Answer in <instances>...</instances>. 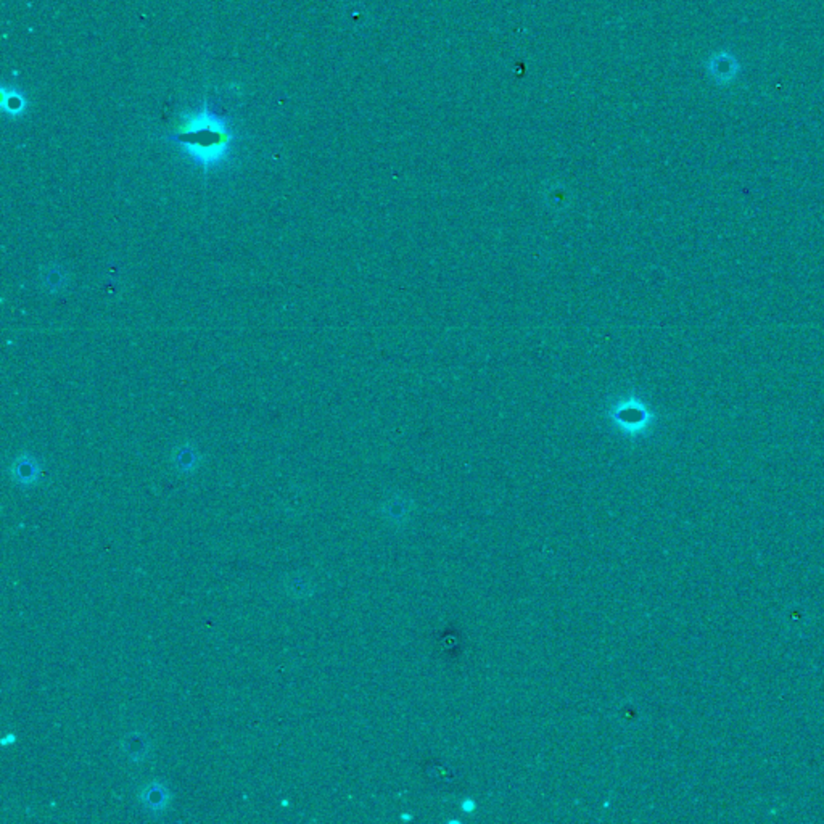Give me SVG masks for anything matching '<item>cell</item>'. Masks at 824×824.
I'll use <instances>...</instances> for the list:
<instances>
[{
    "mask_svg": "<svg viewBox=\"0 0 824 824\" xmlns=\"http://www.w3.org/2000/svg\"><path fill=\"white\" fill-rule=\"evenodd\" d=\"M168 140L181 147L194 163L206 171L229 157L234 133L229 118L205 101L200 110L184 113L181 124L174 134L168 135Z\"/></svg>",
    "mask_w": 824,
    "mask_h": 824,
    "instance_id": "obj_1",
    "label": "cell"
},
{
    "mask_svg": "<svg viewBox=\"0 0 824 824\" xmlns=\"http://www.w3.org/2000/svg\"><path fill=\"white\" fill-rule=\"evenodd\" d=\"M140 803L148 811H163L169 803V791L160 782H150L140 792Z\"/></svg>",
    "mask_w": 824,
    "mask_h": 824,
    "instance_id": "obj_2",
    "label": "cell"
},
{
    "mask_svg": "<svg viewBox=\"0 0 824 824\" xmlns=\"http://www.w3.org/2000/svg\"><path fill=\"white\" fill-rule=\"evenodd\" d=\"M123 750L130 762H143L150 752V742L142 733L128 734L123 742Z\"/></svg>",
    "mask_w": 824,
    "mask_h": 824,
    "instance_id": "obj_3",
    "label": "cell"
},
{
    "mask_svg": "<svg viewBox=\"0 0 824 824\" xmlns=\"http://www.w3.org/2000/svg\"><path fill=\"white\" fill-rule=\"evenodd\" d=\"M38 475H39V467L31 457H21L15 462L13 477H15L16 481L23 483V485H29V483L38 480Z\"/></svg>",
    "mask_w": 824,
    "mask_h": 824,
    "instance_id": "obj_4",
    "label": "cell"
},
{
    "mask_svg": "<svg viewBox=\"0 0 824 824\" xmlns=\"http://www.w3.org/2000/svg\"><path fill=\"white\" fill-rule=\"evenodd\" d=\"M2 110L5 113H9V115H20V113L25 110L26 106V100L23 97V94H20L15 89H11L9 91L7 87H2Z\"/></svg>",
    "mask_w": 824,
    "mask_h": 824,
    "instance_id": "obj_5",
    "label": "cell"
},
{
    "mask_svg": "<svg viewBox=\"0 0 824 824\" xmlns=\"http://www.w3.org/2000/svg\"><path fill=\"white\" fill-rule=\"evenodd\" d=\"M285 588H286V591H289V594L295 596V597H303V596L309 594V584L306 580H303V577H300V575L290 577L289 580H286Z\"/></svg>",
    "mask_w": 824,
    "mask_h": 824,
    "instance_id": "obj_6",
    "label": "cell"
}]
</instances>
